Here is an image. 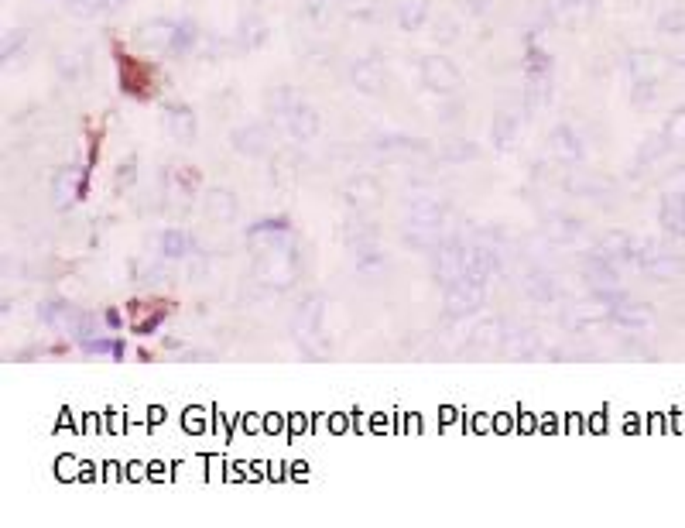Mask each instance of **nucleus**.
Listing matches in <instances>:
<instances>
[{"label": "nucleus", "instance_id": "nucleus-2", "mask_svg": "<svg viewBox=\"0 0 685 528\" xmlns=\"http://www.w3.org/2000/svg\"><path fill=\"white\" fill-rule=\"evenodd\" d=\"M79 179H83V172H76V168L62 172V175H59V186H55V203H59V206H69L72 199H76Z\"/></svg>", "mask_w": 685, "mask_h": 528}, {"label": "nucleus", "instance_id": "nucleus-3", "mask_svg": "<svg viewBox=\"0 0 685 528\" xmlns=\"http://www.w3.org/2000/svg\"><path fill=\"white\" fill-rule=\"evenodd\" d=\"M185 247H189V240H185V234H168V240H165L168 258H179V254H185Z\"/></svg>", "mask_w": 685, "mask_h": 528}, {"label": "nucleus", "instance_id": "nucleus-1", "mask_svg": "<svg viewBox=\"0 0 685 528\" xmlns=\"http://www.w3.org/2000/svg\"><path fill=\"white\" fill-rule=\"evenodd\" d=\"M456 69H453V62H446V59H429L425 62V83L432 86V90H453L456 86Z\"/></svg>", "mask_w": 685, "mask_h": 528}]
</instances>
